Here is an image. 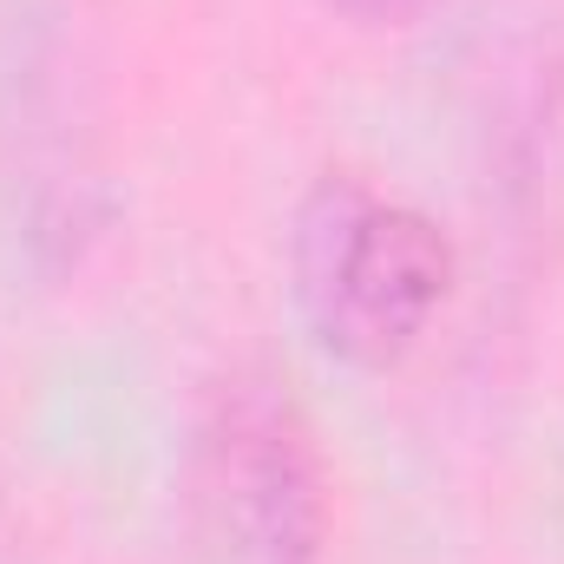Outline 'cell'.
Instances as JSON below:
<instances>
[{
    "instance_id": "6da1fadb",
    "label": "cell",
    "mask_w": 564,
    "mask_h": 564,
    "mask_svg": "<svg viewBox=\"0 0 564 564\" xmlns=\"http://www.w3.org/2000/svg\"><path fill=\"white\" fill-rule=\"evenodd\" d=\"M453 243L421 204L328 171L289 224V295L308 341L361 375L401 368L453 302Z\"/></svg>"
},
{
    "instance_id": "7a4b0ae2",
    "label": "cell",
    "mask_w": 564,
    "mask_h": 564,
    "mask_svg": "<svg viewBox=\"0 0 564 564\" xmlns=\"http://www.w3.org/2000/svg\"><path fill=\"white\" fill-rule=\"evenodd\" d=\"M191 564H322L328 479L315 426L270 375L210 388L184 473Z\"/></svg>"
},
{
    "instance_id": "3957f363",
    "label": "cell",
    "mask_w": 564,
    "mask_h": 564,
    "mask_svg": "<svg viewBox=\"0 0 564 564\" xmlns=\"http://www.w3.org/2000/svg\"><path fill=\"white\" fill-rule=\"evenodd\" d=\"M328 13H341V20H361V26H401V20H414L426 0H322Z\"/></svg>"
}]
</instances>
